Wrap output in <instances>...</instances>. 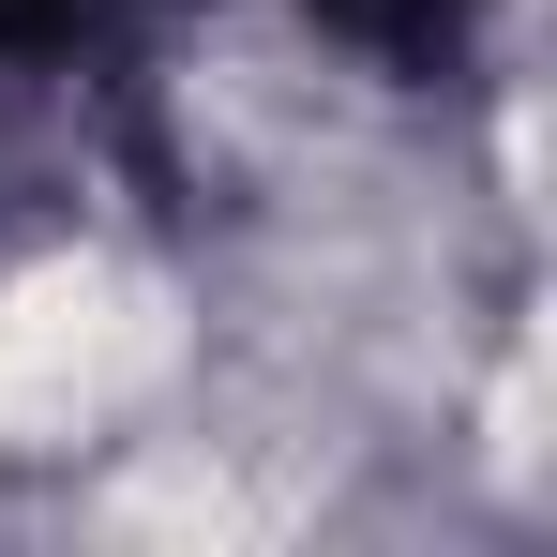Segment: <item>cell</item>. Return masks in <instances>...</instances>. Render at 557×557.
Instances as JSON below:
<instances>
[{
  "instance_id": "obj_1",
  "label": "cell",
  "mask_w": 557,
  "mask_h": 557,
  "mask_svg": "<svg viewBox=\"0 0 557 557\" xmlns=\"http://www.w3.org/2000/svg\"><path fill=\"white\" fill-rule=\"evenodd\" d=\"M121 0H0V61H46V46H91Z\"/></svg>"
}]
</instances>
